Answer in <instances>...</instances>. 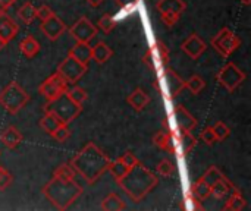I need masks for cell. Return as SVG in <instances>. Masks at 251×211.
I'll return each instance as SVG.
<instances>
[{"label":"cell","instance_id":"obj_1","mask_svg":"<svg viewBox=\"0 0 251 211\" xmlns=\"http://www.w3.org/2000/svg\"><path fill=\"white\" fill-rule=\"evenodd\" d=\"M82 187L75 179V170L71 164H60L49 184L43 188L44 197L57 209L68 210L82 194Z\"/></svg>","mask_w":251,"mask_h":211},{"label":"cell","instance_id":"obj_2","mask_svg":"<svg viewBox=\"0 0 251 211\" xmlns=\"http://www.w3.org/2000/svg\"><path fill=\"white\" fill-rule=\"evenodd\" d=\"M110 162L112 160L94 142H88L72 157L69 164L75 173L81 175L84 181L91 185L103 176Z\"/></svg>","mask_w":251,"mask_h":211},{"label":"cell","instance_id":"obj_3","mask_svg":"<svg viewBox=\"0 0 251 211\" xmlns=\"http://www.w3.org/2000/svg\"><path fill=\"white\" fill-rule=\"evenodd\" d=\"M157 176L151 173L144 164L140 162L128 170V173L118 181L119 187L129 195L131 200L135 203H140L156 185H157Z\"/></svg>","mask_w":251,"mask_h":211},{"label":"cell","instance_id":"obj_4","mask_svg":"<svg viewBox=\"0 0 251 211\" xmlns=\"http://www.w3.org/2000/svg\"><path fill=\"white\" fill-rule=\"evenodd\" d=\"M153 87L162 95L163 100L172 101L185 88V81L174 69H171V68H162L159 70V75H157Z\"/></svg>","mask_w":251,"mask_h":211},{"label":"cell","instance_id":"obj_5","mask_svg":"<svg viewBox=\"0 0 251 211\" xmlns=\"http://www.w3.org/2000/svg\"><path fill=\"white\" fill-rule=\"evenodd\" d=\"M81 110H82V106L75 103L66 93L47 101V104L44 106V112H50L56 115L65 125L75 120L78 115L81 113Z\"/></svg>","mask_w":251,"mask_h":211},{"label":"cell","instance_id":"obj_6","mask_svg":"<svg viewBox=\"0 0 251 211\" xmlns=\"http://www.w3.org/2000/svg\"><path fill=\"white\" fill-rule=\"evenodd\" d=\"M163 126L168 132H193L197 126V119L184 106H175L163 120Z\"/></svg>","mask_w":251,"mask_h":211},{"label":"cell","instance_id":"obj_7","mask_svg":"<svg viewBox=\"0 0 251 211\" xmlns=\"http://www.w3.org/2000/svg\"><path fill=\"white\" fill-rule=\"evenodd\" d=\"M28 101V93L18 82H10L0 93V106L10 115H16Z\"/></svg>","mask_w":251,"mask_h":211},{"label":"cell","instance_id":"obj_8","mask_svg":"<svg viewBox=\"0 0 251 211\" xmlns=\"http://www.w3.org/2000/svg\"><path fill=\"white\" fill-rule=\"evenodd\" d=\"M212 46L222 57H229L241 46V40L229 28H222L212 38Z\"/></svg>","mask_w":251,"mask_h":211},{"label":"cell","instance_id":"obj_9","mask_svg":"<svg viewBox=\"0 0 251 211\" xmlns=\"http://www.w3.org/2000/svg\"><path fill=\"white\" fill-rule=\"evenodd\" d=\"M216 81L228 91L234 93L244 81H246V73L232 62H228L216 75Z\"/></svg>","mask_w":251,"mask_h":211},{"label":"cell","instance_id":"obj_10","mask_svg":"<svg viewBox=\"0 0 251 211\" xmlns=\"http://www.w3.org/2000/svg\"><path fill=\"white\" fill-rule=\"evenodd\" d=\"M197 144L193 132H169L168 151L176 157H185Z\"/></svg>","mask_w":251,"mask_h":211},{"label":"cell","instance_id":"obj_11","mask_svg":"<svg viewBox=\"0 0 251 211\" xmlns=\"http://www.w3.org/2000/svg\"><path fill=\"white\" fill-rule=\"evenodd\" d=\"M168 60H169V50L162 41H153L143 57V62L153 70H160L168 63Z\"/></svg>","mask_w":251,"mask_h":211},{"label":"cell","instance_id":"obj_12","mask_svg":"<svg viewBox=\"0 0 251 211\" xmlns=\"http://www.w3.org/2000/svg\"><path fill=\"white\" fill-rule=\"evenodd\" d=\"M88 70L87 65H82L81 62H78L76 59H74L71 54L66 56V59L57 66V73L68 82V84H75L78 82L82 75Z\"/></svg>","mask_w":251,"mask_h":211},{"label":"cell","instance_id":"obj_13","mask_svg":"<svg viewBox=\"0 0 251 211\" xmlns=\"http://www.w3.org/2000/svg\"><path fill=\"white\" fill-rule=\"evenodd\" d=\"M185 9L187 4L184 0H159L157 3V10L168 26H174Z\"/></svg>","mask_w":251,"mask_h":211},{"label":"cell","instance_id":"obj_14","mask_svg":"<svg viewBox=\"0 0 251 211\" xmlns=\"http://www.w3.org/2000/svg\"><path fill=\"white\" fill-rule=\"evenodd\" d=\"M66 90H68V82L57 72H54L51 76H49L46 81H43V84L38 87V93L47 101L59 97L63 93H66Z\"/></svg>","mask_w":251,"mask_h":211},{"label":"cell","instance_id":"obj_15","mask_svg":"<svg viewBox=\"0 0 251 211\" xmlns=\"http://www.w3.org/2000/svg\"><path fill=\"white\" fill-rule=\"evenodd\" d=\"M69 34L74 40L76 41H82V43H90L96 34H97V28L96 25H93V22L87 18V16H82L79 18L75 25L71 26L69 29Z\"/></svg>","mask_w":251,"mask_h":211},{"label":"cell","instance_id":"obj_16","mask_svg":"<svg viewBox=\"0 0 251 211\" xmlns=\"http://www.w3.org/2000/svg\"><path fill=\"white\" fill-rule=\"evenodd\" d=\"M41 32L50 40V41H56L65 31H66V25L65 22L57 16V15H51L50 18H47L46 21H41Z\"/></svg>","mask_w":251,"mask_h":211},{"label":"cell","instance_id":"obj_17","mask_svg":"<svg viewBox=\"0 0 251 211\" xmlns=\"http://www.w3.org/2000/svg\"><path fill=\"white\" fill-rule=\"evenodd\" d=\"M181 48L185 54H188L191 59H199L207 48L206 43L197 35V34H191L182 44H181Z\"/></svg>","mask_w":251,"mask_h":211},{"label":"cell","instance_id":"obj_18","mask_svg":"<svg viewBox=\"0 0 251 211\" xmlns=\"http://www.w3.org/2000/svg\"><path fill=\"white\" fill-rule=\"evenodd\" d=\"M18 34V25L15 21L6 13L0 12V38L6 43L12 41Z\"/></svg>","mask_w":251,"mask_h":211},{"label":"cell","instance_id":"obj_19","mask_svg":"<svg viewBox=\"0 0 251 211\" xmlns=\"http://www.w3.org/2000/svg\"><path fill=\"white\" fill-rule=\"evenodd\" d=\"M69 54L82 65L88 66V62L91 60V46L88 43L76 41V44L69 48Z\"/></svg>","mask_w":251,"mask_h":211},{"label":"cell","instance_id":"obj_20","mask_svg":"<svg viewBox=\"0 0 251 211\" xmlns=\"http://www.w3.org/2000/svg\"><path fill=\"white\" fill-rule=\"evenodd\" d=\"M0 141H1V144H3L4 147L13 150V148H16V147L22 142V134H21L15 126H7V128L1 132Z\"/></svg>","mask_w":251,"mask_h":211},{"label":"cell","instance_id":"obj_21","mask_svg":"<svg viewBox=\"0 0 251 211\" xmlns=\"http://www.w3.org/2000/svg\"><path fill=\"white\" fill-rule=\"evenodd\" d=\"M126 101H128V104H129L135 112H141V110H144V109L147 107V104L150 103V97H149L141 88H137V90H134V91L128 95Z\"/></svg>","mask_w":251,"mask_h":211},{"label":"cell","instance_id":"obj_22","mask_svg":"<svg viewBox=\"0 0 251 211\" xmlns=\"http://www.w3.org/2000/svg\"><path fill=\"white\" fill-rule=\"evenodd\" d=\"M112 56H113L112 48L106 43H103V41H100L94 47H91V60H94L97 65L106 63Z\"/></svg>","mask_w":251,"mask_h":211},{"label":"cell","instance_id":"obj_23","mask_svg":"<svg viewBox=\"0 0 251 211\" xmlns=\"http://www.w3.org/2000/svg\"><path fill=\"white\" fill-rule=\"evenodd\" d=\"M19 50L26 59H32L40 51V43L32 35H28L19 43Z\"/></svg>","mask_w":251,"mask_h":211},{"label":"cell","instance_id":"obj_24","mask_svg":"<svg viewBox=\"0 0 251 211\" xmlns=\"http://www.w3.org/2000/svg\"><path fill=\"white\" fill-rule=\"evenodd\" d=\"M235 187L232 185V182L231 181H228L225 176L221 179V181H218L213 187H212V189H210V195H213L216 200H222V198H225L226 195H229L231 194V191L234 189Z\"/></svg>","mask_w":251,"mask_h":211},{"label":"cell","instance_id":"obj_25","mask_svg":"<svg viewBox=\"0 0 251 211\" xmlns=\"http://www.w3.org/2000/svg\"><path fill=\"white\" fill-rule=\"evenodd\" d=\"M60 125H63V122L56 115H53L50 112H44V116L40 120V128L49 135H51Z\"/></svg>","mask_w":251,"mask_h":211},{"label":"cell","instance_id":"obj_26","mask_svg":"<svg viewBox=\"0 0 251 211\" xmlns=\"http://www.w3.org/2000/svg\"><path fill=\"white\" fill-rule=\"evenodd\" d=\"M246 204H247V203H246L243 194L240 192V189L234 188V189L231 191L229 198H228V201H226V204H225L224 209L226 211H240L246 209Z\"/></svg>","mask_w":251,"mask_h":211},{"label":"cell","instance_id":"obj_27","mask_svg":"<svg viewBox=\"0 0 251 211\" xmlns=\"http://www.w3.org/2000/svg\"><path fill=\"white\" fill-rule=\"evenodd\" d=\"M125 209H126V204L116 194H110L101 201V210L104 211H122Z\"/></svg>","mask_w":251,"mask_h":211},{"label":"cell","instance_id":"obj_28","mask_svg":"<svg viewBox=\"0 0 251 211\" xmlns=\"http://www.w3.org/2000/svg\"><path fill=\"white\" fill-rule=\"evenodd\" d=\"M18 16H19V19H21L24 23L29 25V23H32V21L37 18V9L34 7L32 3L26 1V3H24V4L21 6V9L18 10Z\"/></svg>","mask_w":251,"mask_h":211},{"label":"cell","instance_id":"obj_29","mask_svg":"<svg viewBox=\"0 0 251 211\" xmlns=\"http://www.w3.org/2000/svg\"><path fill=\"white\" fill-rule=\"evenodd\" d=\"M107 170L110 172V175L115 178V181L118 182V181H121L126 173H128V170H129V167L118 157L116 160H113V162H110V164H109V167H107Z\"/></svg>","mask_w":251,"mask_h":211},{"label":"cell","instance_id":"obj_30","mask_svg":"<svg viewBox=\"0 0 251 211\" xmlns=\"http://www.w3.org/2000/svg\"><path fill=\"white\" fill-rule=\"evenodd\" d=\"M210 189H212V187H210L209 184H206L201 178L193 185V194H194L200 201L206 200V198L210 195Z\"/></svg>","mask_w":251,"mask_h":211},{"label":"cell","instance_id":"obj_31","mask_svg":"<svg viewBox=\"0 0 251 211\" xmlns=\"http://www.w3.org/2000/svg\"><path fill=\"white\" fill-rule=\"evenodd\" d=\"M66 94L75 101V103H78V104H84L85 101H87V98H88V94H87V91L84 90V88H81V87H78V85H74V87H68V90H66Z\"/></svg>","mask_w":251,"mask_h":211},{"label":"cell","instance_id":"obj_32","mask_svg":"<svg viewBox=\"0 0 251 211\" xmlns=\"http://www.w3.org/2000/svg\"><path fill=\"white\" fill-rule=\"evenodd\" d=\"M185 88H188L194 95H197V94H200L206 88V81L203 78H200L199 75H194L193 78H190L185 82Z\"/></svg>","mask_w":251,"mask_h":211},{"label":"cell","instance_id":"obj_33","mask_svg":"<svg viewBox=\"0 0 251 211\" xmlns=\"http://www.w3.org/2000/svg\"><path fill=\"white\" fill-rule=\"evenodd\" d=\"M224 178V173L216 167V166H212L203 176H201V179L206 182V184H209L210 187H213L218 181H221Z\"/></svg>","mask_w":251,"mask_h":211},{"label":"cell","instance_id":"obj_34","mask_svg":"<svg viewBox=\"0 0 251 211\" xmlns=\"http://www.w3.org/2000/svg\"><path fill=\"white\" fill-rule=\"evenodd\" d=\"M115 26H116V21L110 13H104L99 21V28L106 34H110L115 29Z\"/></svg>","mask_w":251,"mask_h":211},{"label":"cell","instance_id":"obj_35","mask_svg":"<svg viewBox=\"0 0 251 211\" xmlns=\"http://www.w3.org/2000/svg\"><path fill=\"white\" fill-rule=\"evenodd\" d=\"M213 128V132H215V135H216V138H218V141H225L229 135H231V129H229V126L228 125H225L224 122H218L215 126H212Z\"/></svg>","mask_w":251,"mask_h":211},{"label":"cell","instance_id":"obj_36","mask_svg":"<svg viewBox=\"0 0 251 211\" xmlns=\"http://www.w3.org/2000/svg\"><path fill=\"white\" fill-rule=\"evenodd\" d=\"M174 172H175V166H174V164H172V162H169L168 159L162 160V162L157 164V173H159L160 176H163V178H169V176H172V175H174Z\"/></svg>","mask_w":251,"mask_h":211},{"label":"cell","instance_id":"obj_37","mask_svg":"<svg viewBox=\"0 0 251 211\" xmlns=\"http://www.w3.org/2000/svg\"><path fill=\"white\" fill-rule=\"evenodd\" d=\"M153 142H154V145H156V147H159V148H162V150L168 151L169 132H168V131H160V132H157V134L154 135V138H153Z\"/></svg>","mask_w":251,"mask_h":211},{"label":"cell","instance_id":"obj_38","mask_svg":"<svg viewBox=\"0 0 251 211\" xmlns=\"http://www.w3.org/2000/svg\"><path fill=\"white\" fill-rule=\"evenodd\" d=\"M51 137L56 140V141H59V142H65L69 137H71V131H69V128H68V125H60L53 134H51Z\"/></svg>","mask_w":251,"mask_h":211},{"label":"cell","instance_id":"obj_39","mask_svg":"<svg viewBox=\"0 0 251 211\" xmlns=\"http://www.w3.org/2000/svg\"><path fill=\"white\" fill-rule=\"evenodd\" d=\"M200 140H201L204 144H207V145H213V144L218 142V138H216V135H215L212 126H207V128L200 134Z\"/></svg>","mask_w":251,"mask_h":211},{"label":"cell","instance_id":"obj_40","mask_svg":"<svg viewBox=\"0 0 251 211\" xmlns=\"http://www.w3.org/2000/svg\"><path fill=\"white\" fill-rule=\"evenodd\" d=\"M12 181H13L12 175H10L4 167H1V166H0V191L7 189V188H9V185L12 184Z\"/></svg>","mask_w":251,"mask_h":211},{"label":"cell","instance_id":"obj_41","mask_svg":"<svg viewBox=\"0 0 251 211\" xmlns=\"http://www.w3.org/2000/svg\"><path fill=\"white\" fill-rule=\"evenodd\" d=\"M51 15H54V12L47 6V4H43L37 9V18H40L41 21H46L47 18H50Z\"/></svg>","mask_w":251,"mask_h":211},{"label":"cell","instance_id":"obj_42","mask_svg":"<svg viewBox=\"0 0 251 211\" xmlns=\"http://www.w3.org/2000/svg\"><path fill=\"white\" fill-rule=\"evenodd\" d=\"M119 159H121V160H122L128 167H129V169H131V167H134V166L138 163V159H137L132 153H129V151H128V153H125V154H124L122 157H119Z\"/></svg>","mask_w":251,"mask_h":211},{"label":"cell","instance_id":"obj_43","mask_svg":"<svg viewBox=\"0 0 251 211\" xmlns=\"http://www.w3.org/2000/svg\"><path fill=\"white\" fill-rule=\"evenodd\" d=\"M140 0H116V4L122 9H132Z\"/></svg>","mask_w":251,"mask_h":211},{"label":"cell","instance_id":"obj_44","mask_svg":"<svg viewBox=\"0 0 251 211\" xmlns=\"http://www.w3.org/2000/svg\"><path fill=\"white\" fill-rule=\"evenodd\" d=\"M16 0H0V12H6Z\"/></svg>","mask_w":251,"mask_h":211},{"label":"cell","instance_id":"obj_45","mask_svg":"<svg viewBox=\"0 0 251 211\" xmlns=\"http://www.w3.org/2000/svg\"><path fill=\"white\" fill-rule=\"evenodd\" d=\"M90 6H93V7H97V6H100L104 0H85Z\"/></svg>","mask_w":251,"mask_h":211},{"label":"cell","instance_id":"obj_46","mask_svg":"<svg viewBox=\"0 0 251 211\" xmlns=\"http://www.w3.org/2000/svg\"><path fill=\"white\" fill-rule=\"evenodd\" d=\"M6 44H7V43H6V41H3V40L0 38V51H1L3 48H4V46H6Z\"/></svg>","mask_w":251,"mask_h":211},{"label":"cell","instance_id":"obj_47","mask_svg":"<svg viewBox=\"0 0 251 211\" xmlns=\"http://www.w3.org/2000/svg\"><path fill=\"white\" fill-rule=\"evenodd\" d=\"M241 3H244V4H250L251 3V0H240Z\"/></svg>","mask_w":251,"mask_h":211}]
</instances>
